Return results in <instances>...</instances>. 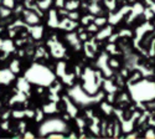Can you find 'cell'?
Instances as JSON below:
<instances>
[{"label":"cell","instance_id":"1","mask_svg":"<svg viewBox=\"0 0 155 139\" xmlns=\"http://www.w3.org/2000/svg\"><path fill=\"white\" fill-rule=\"evenodd\" d=\"M25 77L30 81V83L42 87H47L55 81V74L52 71L41 64H32L25 72Z\"/></svg>","mask_w":155,"mask_h":139},{"label":"cell","instance_id":"2","mask_svg":"<svg viewBox=\"0 0 155 139\" xmlns=\"http://www.w3.org/2000/svg\"><path fill=\"white\" fill-rule=\"evenodd\" d=\"M66 131H67V124L64 123L62 119L50 118V119L44 121L40 127H38V135L40 137H47L51 133H55V132L63 133Z\"/></svg>","mask_w":155,"mask_h":139},{"label":"cell","instance_id":"3","mask_svg":"<svg viewBox=\"0 0 155 139\" xmlns=\"http://www.w3.org/2000/svg\"><path fill=\"white\" fill-rule=\"evenodd\" d=\"M15 80V73L10 68H3L0 70V84L8 86Z\"/></svg>","mask_w":155,"mask_h":139},{"label":"cell","instance_id":"4","mask_svg":"<svg viewBox=\"0 0 155 139\" xmlns=\"http://www.w3.org/2000/svg\"><path fill=\"white\" fill-rule=\"evenodd\" d=\"M48 45H50V48H51V54H52L54 57L60 58V57L63 56L64 48H63V46L60 42H57L56 40H54V41H48Z\"/></svg>","mask_w":155,"mask_h":139},{"label":"cell","instance_id":"5","mask_svg":"<svg viewBox=\"0 0 155 139\" xmlns=\"http://www.w3.org/2000/svg\"><path fill=\"white\" fill-rule=\"evenodd\" d=\"M22 14H24V16H25V21H26L28 25H37L38 21H40V18H38V15L35 14L32 10H28V9L25 10V9H24Z\"/></svg>","mask_w":155,"mask_h":139},{"label":"cell","instance_id":"6","mask_svg":"<svg viewBox=\"0 0 155 139\" xmlns=\"http://www.w3.org/2000/svg\"><path fill=\"white\" fill-rule=\"evenodd\" d=\"M30 81L25 77H20V78H18V82H16V88L19 91H21V92H24V93H26V94H29V92H30Z\"/></svg>","mask_w":155,"mask_h":139},{"label":"cell","instance_id":"7","mask_svg":"<svg viewBox=\"0 0 155 139\" xmlns=\"http://www.w3.org/2000/svg\"><path fill=\"white\" fill-rule=\"evenodd\" d=\"M28 31L32 35V37L35 40H40L42 34H44V28L40 26V25H31V26H29Z\"/></svg>","mask_w":155,"mask_h":139},{"label":"cell","instance_id":"8","mask_svg":"<svg viewBox=\"0 0 155 139\" xmlns=\"http://www.w3.org/2000/svg\"><path fill=\"white\" fill-rule=\"evenodd\" d=\"M14 50H15V45H14V42H12V40H10V39L4 40V42H3V47H2V51L5 54L4 57H6L10 52L14 51Z\"/></svg>","mask_w":155,"mask_h":139},{"label":"cell","instance_id":"9","mask_svg":"<svg viewBox=\"0 0 155 139\" xmlns=\"http://www.w3.org/2000/svg\"><path fill=\"white\" fill-rule=\"evenodd\" d=\"M26 93H24V92H21V91H19L18 88H16V94L12 97L10 101H9V103L10 104H15V103H22V102H25L26 101Z\"/></svg>","mask_w":155,"mask_h":139},{"label":"cell","instance_id":"10","mask_svg":"<svg viewBox=\"0 0 155 139\" xmlns=\"http://www.w3.org/2000/svg\"><path fill=\"white\" fill-rule=\"evenodd\" d=\"M48 26L50 28H58L60 24H58V19H57V12L55 10H50V14H48Z\"/></svg>","mask_w":155,"mask_h":139},{"label":"cell","instance_id":"11","mask_svg":"<svg viewBox=\"0 0 155 139\" xmlns=\"http://www.w3.org/2000/svg\"><path fill=\"white\" fill-rule=\"evenodd\" d=\"M42 111L46 113V114H51V113L57 112V104H56V102L51 101L48 104H45V106L42 107Z\"/></svg>","mask_w":155,"mask_h":139},{"label":"cell","instance_id":"12","mask_svg":"<svg viewBox=\"0 0 155 139\" xmlns=\"http://www.w3.org/2000/svg\"><path fill=\"white\" fill-rule=\"evenodd\" d=\"M51 3H52V0H37L36 4L38 6V9H40L41 11H44V10H47L50 8Z\"/></svg>","mask_w":155,"mask_h":139},{"label":"cell","instance_id":"13","mask_svg":"<svg viewBox=\"0 0 155 139\" xmlns=\"http://www.w3.org/2000/svg\"><path fill=\"white\" fill-rule=\"evenodd\" d=\"M57 74L62 78L66 76V64L64 62H58L57 64Z\"/></svg>","mask_w":155,"mask_h":139},{"label":"cell","instance_id":"14","mask_svg":"<svg viewBox=\"0 0 155 139\" xmlns=\"http://www.w3.org/2000/svg\"><path fill=\"white\" fill-rule=\"evenodd\" d=\"M12 72H14L15 74L16 73H19L20 72V61L19 60H12L11 62H10V67H9Z\"/></svg>","mask_w":155,"mask_h":139},{"label":"cell","instance_id":"15","mask_svg":"<svg viewBox=\"0 0 155 139\" xmlns=\"http://www.w3.org/2000/svg\"><path fill=\"white\" fill-rule=\"evenodd\" d=\"M11 116L14 117V118H16V119H21L24 117H26V113H25V109L24 111L22 109H16V111H12L11 112Z\"/></svg>","mask_w":155,"mask_h":139},{"label":"cell","instance_id":"16","mask_svg":"<svg viewBox=\"0 0 155 139\" xmlns=\"http://www.w3.org/2000/svg\"><path fill=\"white\" fill-rule=\"evenodd\" d=\"M11 14V9H9V8H6V6H2L0 8V18H3V19H5V18H8L9 15Z\"/></svg>","mask_w":155,"mask_h":139},{"label":"cell","instance_id":"17","mask_svg":"<svg viewBox=\"0 0 155 139\" xmlns=\"http://www.w3.org/2000/svg\"><path fill=\"white\" fill-rule=\"evenodd\" d=\"M44 114H45V112L42 109H40V108H37L35 111V119H36V122H42Z\"/></svg>","mask_w":155,"mask_h":139},{"label":"cell","instance_id":"18","mask_svg":"<svg viewBox=\"0 0 155 139\" xmlns=\"http://www.w3.org/2000/svg\"><path fill=\"white\" fill-rule=\"evenodd\" d=\"M64 101H66V103H67V111H68V113H70L71 116H76L77 109L74 108V106H72V104L70 103V101L67 99V97H64Z\"/></svg>","mask_w":155,"mask_h":139},{"label":"cell","instance_id":"19","mask_svg":"<svg viewBox=\"0 0 155 139\" xmlns=\"http://www.w3.org/2000/svg\"><path fill=\"white\" fill-rule=\"evenodd\" d=\"M50 139H60V138H64V135H63V133H61V132H55V133H51V134H48L47 135Z\"/></svg>","mask_w":155,"mask_h":139},{"label":"cell","instance_id":"20","mask_svg":"<svg viewBox=\"0 0 155 139\" xmlns=\"http://www.w3.org/2000/svg\"><path fill=\"white\" fill-rule=\"evenodd\" d=\"M3 5L9 8V9H12L15 6V2L14 0H3Z\"/></svg>","mask_w":155,"mask_h":139},{"label":"cell","instance_id":"21","mask_svg":"<svg viewBox=\"0 0 155 139\" xmlns=\"http://www.w3.org/2000/svg\"><path fill=\"white\" fill-rule=\"evenodd\" d=\"M66 8H67L68 10H73V9L77 8V3H76V2H68V3L66 4Z\"/></svg>","mask_w":155,"mask_h":139},{"label":"cell","instance_id":"22","mask_svg":"<svg viewBox=\"0 0 155 139\" xmlns=\"http://www.w3.org/2000/svg\"><path fill=\"white\" fill-rule=\"evenodd\" d=\"M25 113H26V117H28V118H32V117H35V111L25 109Z\"/></svg>","mask_w":155,"mask_h":139},{"label":"cell","instance_id":"23","mask_svg":"<svg viewBox=\"0 0 155 139\" xmlns=\"http://www.w3.org/2000/svg\"><path fill=\"white\" fill-rule=\"evenodd\" d=\"M24 138L25 139H34L35 138V134L31 133V132H25L24 133Z\"/></svg>","mask_w":155,"mask_h":139},{"label":"cell","instance_id":"24","mask_svg":"<svg viewBox=\"0 0 155 139\" xmlns=\"http://www.w3.org/2000/svg\"><path fill=\"white\" fill-rule=\"evenodd\" d=\"M25 127H26V123L21 122V123L19 124V131H20L21 133H25Z\"/></svg>","mask_w":155,"mask_h":139},{"label":"cell","instance_id":"25","mask_svg":"<svg viewBox=\"0 0 155 139\" xmlns=\"http://www.w3.org/2000/svg\"><path fill=\"white\" fill-rule=\"evenodd\" d=\"M2 129H4V131H8V129H9V122H8L6 119L2 123Z\"/></svg>","mask_w":155,"mask_h":139},{"label":"cell","instance_id":"26","mask_svg":"<svg viewBox=\"0 0 155 139\" xmlns=\"http://www.w3.org/2000/svg\"><path fill=\"white\" fill-rule=\"evenodd\" d=\"M10 114H11V112L9 111V112H6V113H4V114H3L2 117H3V119L5 121V119H8V118H9V116H10Z\"/></svg>","mask_w":155,"mask_h":139},{"label":"cell","instance_id":"27","mask_svg":"<svg viewBox=\"0 0 155 139\" xmlns=\"http://www.w3.org/2000/svg\"><path fill=\"white\" fill-rule=\"evenodd\" d=\"M56 5L60 6V8L63 6V0H56Z\"/></svg>","mask_w":155,"mask_h":139},{"label":"cell","instance_id":"28","mask_svg":"<svg viewBox=\"0 0 155 139\" xmlns=\"http://www.w3.org/2000/svg\"><path fill=\"white\" fill-rule=\"evenodd\" d=\"M3 42H4V40L0 37V50H2V47H3Z\"/></svg>","mask_w":155,"mask_h":139},{"label":"cell","instance_id":"29","mask_svg":"<svg viewBox=\"0 0 155 139\" xmlns=\"http://www.w3.org/2000/svg\"><path fill=\"white\" fill-rule=\"evenodd\" d=\"M2 31H3V29H2V28H0V32H2Z\"/></svg>","mask_w":155,"mask_h":139},{"label":"cell","instance_id":"30","mask_svg":"<svg viewBox=\"0 0 155 139\" xmlns=\"http://www.w3.org/2000/svg\"><path fill=\"white\" fill-rule=\"evenodd\" d=\"M0 106H2V102H0Z\"/></svg>","mask_w":155,"mask_h":139}]
</instances>
